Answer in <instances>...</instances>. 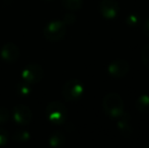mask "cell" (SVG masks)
Wrapping results in <instances>:
<instances>
[{"mask_svg": "<svg viewBox=\"0 0 149 148\" xmlns=\"http://www.w3.org/2000/svg\"><path fill=\"white\" fill-rule=\"evenodd\" d=\"M102 109L108 117L112 119H118L123 115L124 101L121 95L117 92H110L104 97L102 101Z\"/></svg>", "mask_w": 149, "mask_h": 148, "instance_id": "obj_1", "label": "cell"}, {"mask_svg": "<svg viewBox=\"0 0 149 148\" xmlns=\"http://www.w3.org/2000/svg\"><path fill=\"white\" fill-rule=\"evenodd\" d=\"M46 116L54 125H62L66 122L67 110L62 103L57 101H51L46 108Z\"/></svg>", "mask_w": 149, "mask_h": 148, "instance_id": "obj_2", "label": "cell"}, {"mask_svg": "<svg viewBox=\"0 0 149 148\" xmlns=\"http://www.w3.org/2000/svg\"><path fill=\"white\" fill-rule=\"evenodd\" d=\"M84 86L78 79H71L64 83L62 87V97L67 101H76L82 97Z\"/></svg>", "mask_w": 149, "mask_h": 148, "instance_id": "obj_3", "label": "cell"}, {"mask_svg": "<svg viewBox=\"0 0 149 148\" xmlns=\"http://www.w3.org/2000/svg\"><path fill=\"white\" fill-rule=\"evenodd\" d=\"M43 35L50 42H58L66 35V24L62 20H53L45 26Z\"/></svg>", "mask_w": 149, "mask_h": 148, "instance_id": "obj_4", "label": "cell"}, {"mask_svg": "<svg viewBox=\"0 0 149 148\" xmlns=\"http://www.w3.org/2000/svg\"><path fill=\"white\" fill-rule=\"evenodd\" d=\"M43 68L42 66L38 65V64H29L22 73V78L24 81L30 83V84H36L39 83L43 78Z\"/></svg>", "mask_w": 149, "mask_h": 148, "instance_id": "obj_5", "label": "cell"}, {"mask_svg": "<svg viewBox=\"0 0 149 148\" xmlns=\"http://www.w3.org/2000/svg\"><path fill=\"white\" fill-rule=\"evenodd\" d=\"M98 8L102 16L106 19H115L120 12V5L117 0H102Z\"/></svg>", "mask_w": 149, "mask_h": 148, "instance_id": "obj_6", "label": "cell"}, {"mask_svg": "<svg viewBox=\"0 0 149 148\" xmlns=\"http://www.w3.org/2000/svg\"><path fill=\"white\" fill-rule=\"evenodd\" d=\"M12 117L17 124L28 125L33 120V113L28 106L17 105L16 107H14L13 111H12Z\"/></svg>", "mask_w": 149, "mask_h": 148, "instance_id": "obj_7", "label": "cell"}, {"mask_svg": "<svg viewBox=\"0 0 149 148\" xmlns=\"http://www.w3.org/2000/svg\"><path fill=\"white\" fill-rule=\"evenodd\" d=\"M129 71V63L124 59H116L108 66V73L114 78H122Z\"/></svg>", "mask_w": 149, "mask_h": 148, "instance_id": "obj_8", "label": "cell"}, {"mask_svg": "<svg viewBox=\"0 0 149 148\" xmlns=\"http://www.w3.org/2000/svg\"><path fill=\"white\" fill-rule=\"evenodd\" d=\"M20 55L19 48L13 43H6L0 50V56L4 61L14 63L18 60Z\"/></svg>", "mask_w": 149, "mask_h": 148, "instance_id": "obj_9", "label": "cell"}, {"mask_svg": "<svg viewBox=\"0 0 149 148\" xmlns=\"http://www.w3.org/2000/svg\"><path fill=\"white\" fill-rule=\"evenodd\" d=\"M118 120V124L117 127L121 132V134L125 137H129L132 134V127L131 122H130V116L129 114L124 112L120 118L117 119Z\"/></svg>", "mask_w": 149, "mask_h": 148, "instance_id": "obj_10", "label": "cell"}, {"mask_svg": "<svg viewBox=\"0 0 149 148\" xmlns=\"http://www.w3.org/2000/svg\"><path fill=\"white\" fill-rule=\"evenodd\" d=\"M136 109L140 113H148L149 112V95L142 94L136 101Z\"/></svg>", "mask_w": 149, "mask_h": 148, "instance_id": "obj_11", "label": "cell"}, {"mask_svg": "<svg viewBox=\"0 0 149 148\" xmlns=\"http://www.w3.org/2000/svg\"><path fill=\"white\" fill-rule=\"evenodd\" d=\"M64 143H65V136L61 132H59V131H56V132H54L49 138L50 146H52L54 148L63 146V144H64Z\"/></svg>", "mask_w": 149, "mask_h": 148, "instance_id": "obj_12", "label": "cell"}, {"mask_svg": "<svg viewBox=\"0 0 149 148\" xmlns=\"http://www.w3.org/2000/svg\"><path fill=\"white\" fill-rule=\"evenodd\" d=\"M62 5L68 10H79L83 5V0H61Z\"/></svg>", "mask_w": 149, "mask_h": 148, "instance_id": "obj_13", "label": "cell"}, {"mask_svg": "<svg viewBox=\"0 0 149 148\" xmlns=\"http://www.w3.org/2000/svg\"><path fill=\"white\" fill-rule=\"evenodd\" d=\"M17 92H18V94L22 95V97H28L31 92V84L22 80V82L17 85Z\"/></svg>", "mask_w": 149, "mask_h": 148, "instance_id": "obj_14", "label": "cell"}, {"mask_svg": "<svg viewBox=\"0 0 149 148\" xmlns=\"http://www.w3.org/2000/svg\"><path fill=\"white\" fill-rule=\"evenodd\" d=\"M141 20H140V17L135 13H131L126 17V24L127 26H129L130 28H137L140 24Z\"/></svg>", "mask_w": 149, "mask_h": 148, "instance_id": "obj_15", "label": "cell"}, {"mask_svg": "<svg viewBox=\"0 0 149 148\" xmlns=\"http://www.w3.org/2000/svg\"><path fill=\"white\" fill-rule=\"evenodd\" d=\"M31 135L28 131H18L13 135V139L18 142H26V141L30 140Z\"/></svg>", "mask_w": 149, "mask_h": 148, "instance_id": "obj_16", "label": "cell"}, {"mask_svg": "<svg viewBox=\"0 0 149 148\" xmlns=\"http://www.w3.org/2000/svg\"><path fill=\"white\" fill-rule=\"evenodd\" d=\"M141 57H142V62L145 65V67L149 69V44H147V45H145L143 47Z\"/></svg>", "mask_w": 149, "mask_h": 148, "instance_id": "obj_17", "label": "cell"}, {"mask_svg": "<svg viewBox=\"0 0 149 148\" xmlns=\"http://www.w3.org/2000/svg\"><path fill=\"white\" fill-rule=\"evenodd\" d=\"M10 118V112L6 108H0V124L6 123Z\"/></svg>", "mask_w": 149, "mask_h": 148, "instance_id": "obj_18", "label": "cell"}, {"mask_svg": "<svg viewBox=\"0 0 149 148\" xmlns=\"http://www.w3.org/2000/svg\"><path fill=\"white\" fill-rule=\"evenodd\" d=\"M9 140V134L3 128H0V147L6 145V143Z\"/></svg>", "mask_w": 149, "mask_h": 148, "instance_id": "obj_19", "label": "cell"}, {"mask_svg": "<svg viewBox=\"0 0 149 148\" xmlns=\"http://www.w3.org/2000/svg\"><path fill=\"white\" fill-rule=\"evenodd\" d=\"M75 20H76V16H75L74 14H72V13H67V14H65L63 22H64V24H66V26H71V24H74Z\"/></svg>", "mask_w": 149, "mask_h": 148, "instance_id": "obj_20", "label": "cell"}, {"mask_svg": "<svg viewBox=\"0 0 149 148\" xmlns=\"http://www.w3.org/2000/svg\"><path fill=\"white\" fill-rule=\"evenodd\" d=\"M143 33L146 37L149 38V17L146 18L143 24Z\"/></svg>", "mask_w": 149, "mask_h": 148, "instance_id": "obj_21", "label": "cell"}]
</instances>
